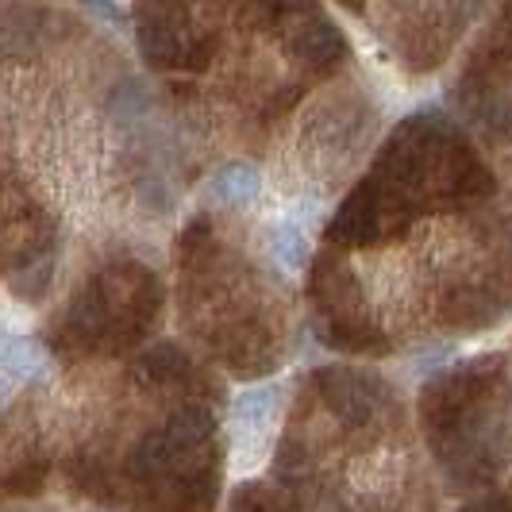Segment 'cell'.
<instances>
[{"instance_id":"obj_1","label":"cell","mask_w":512,"mask_h":512,"mask_svg":"<svg viewBox=\"0 0 512 512\" xmlns=\"http://www.w3.org/2000/svg\"><path fill=\"white\" fill-rule=\"evenodd\" d=\"M293 54L305 66H328L343 54V35L324 16H305L293 31Z\"/></svg>"},{"instance_id":"obj_2","label":"cell","mask_w":512,"mask_h":512,"mask_svg":"<svg viewBox=\"0 0 512 512\" xmlns=\"http://www.w3.org/2000/svg\"><path fill=\"white\" fill-rule=\"evenodd\" d=\"M208 432H212V412L201 409V405H185V409H178L174 416H170V424H166L162 439H166V447L178 455V451H185V447H197Z\"/></svg>"},{"instance_id":"obj_3","label":"cell","mask_w":512,"mask_h":512,"mask_svg":"<svg viewBox=\"0 0 512 512\" xmlns=\"http://www.w3.org/2000/svg\"><path fill=\"white\" fill-rule=\"evenodd\" d=\"M216 193L224 201H251L258 193V174L251 166H228L220 178H216Z\"/></svg>"},{"instance_id":"obj_4","label":"cell","mask_w":512,"mask_h":512,"mask_svg":"<svg viewBox=\"0 0 512 512\" xmlns=\"http://www.w3.org/2000/svg\"><path fill=\"white\" fill-rule=\"evenodd\" d=\"M181 366H185V359H181L174 347H158V351H151V355L143 359V370H147L151 378H162V382L174 378Z\"/></svg>"},{"instance_id":"obj_5","label":"cell","mask_w":512,"mask_h":512,"mask_svg":"<svg viewBox=\"0 0 512 512\" xmlns=\"http://www.w3.org/2000/svg\"><path fill=\"white\" fill-rule=\"evenodd\" d=\"M278 251L289 266H301L305 262V239L301 235H293V231H282V239H278Z\"/></svg>"},{"instance_id":"obj_6","label":"cell","mask_w":512,"mask_h":512,"mask_svg":"<svg viewBox=\"0 0 512 512\" xmlns=\"http://www.w3.org/2000/svg\"><path fill=\"white\" fill-rule=\"evenodd\" d=\"M509 24H512V4H509Z\"/></svg>"}]
</instances>
